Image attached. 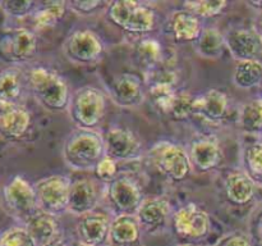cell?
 Masks as SVG:
<instances>
[{"instance_id":"27","label":"cell","mask_w":262,"mask_h":246,"mask_svg":"<svg viewBox=\"0 0 262 246\" xmlns=\"http://www.w3.org/2000/svg\"><path fill=\"white\" fill-rule=\"evenodd\" d=\"M135 58L145 72L156 68L164 61V44L159 38L147 35L138 38L135 45Z\"/></svg>"},{"instance_id":"24","label":"cell","mask_w":262,"mask_h":246,"mask_svg":"<svg viewBox=\"0 0 262 246\" xmlns=\"http://www.w3.org/2000/svg\"><path fill=\"white\" fill-rule=\"evenodd\" d=\"M141 231L136 215H114L110 223L109 241L113 246H135L140 241Z\"/></svg>"},{"instance_id":"2","label":"cell","mask_w":262,"mask_h":246,"mask_svg":"<svg viewBox=\"0 0 262 246\" xmlns=\"http://www.w3.org/2000/svg\"><path fill=\"white\" fill-rule=\"evenodd\" d=\"M61 156L69 168L94 171L105 156L104 135L96 130L76 128L64 140Z\"/></svg>"},{"instance_id":"17","label":"cell","mask_w":262,"mask_h":246,"mask_svg":"<svg viewBox=\"0 0 262 246\" xmlns=\"http://www.w3.org/2000/svg\"><path fill=\"white\" fill-rule=\"evenodd\" d=\"M230 100L225 91L220 89H207L196 94L194 115L210 123H220L229 112Z\"/></svg>"},{"instance_id":"1","label":"cell","mask_w":262,"mask_h":246,"mask_svg":"<svg viewBox=\"0 0 262 246\" xmlns=\"http://www.w3.org/2000/svg\"><path fill=\"white\" fill-rule=\"evenodd\" d=\"M27 90L37 102L50 112L68 110L72 92L67 79L54 69L33 66L26 71Z\"/></svg>"},{"instance_id":"40","label":"cell","mask_w":262,"mask_h":246,"mask_svg":"<svg viewBox=\"0 0 262 246\" xmlns=\"http://www.w3.org/2000/svg\"><path fill=\"white\" fill-rule=\"evenodd\" d=\"M248 5L252 7L253 9L261 10L262 12V2H257V0H253V2H248Z\"/></svg>"},{"instance_id":"20","label":"cell","mask_w":262,"mask_h":246,"mask_svg":"<svg viewBox=\"0 0 262 246\" xmlns=\"http://www.w3.org/2000/svg\"><path fill=\"white\" fill-rule=\"evenodd\" d=\"M32 117L23 104H0V133L8 138H20L30 130Z\"/></svg>"},{"instance_id":"9","label":"cell","mask_w":262,"mask_h":246,"mask_svg":"<svg viewBox=\"0 0 262 246\" xmlns=\"http://www.w3.org/2000/svg\"><path fill=\"white\" fill-rule=\"evenodd\" d=\"M3 201L8 212L25 224L40 210L35 186L20 174L12 177L3 189Z\"/></svg>"},{"instance_id":"22","label":"cell","mask_w":262,"mask_h":246,"mask_svg":"<svg viewBox=\"0 0 262 246\" xmlns=\"http://www.w3.org/2000/svg\"><path fill=\"white\" fill-rule=\"evenodd\" d=\"M224 192L230 204L243 207L255 197L256 183L243 171H233L225 176Z\"/></svg>"},{"instance_id":"45","label":"cell","mask_w":262,"mask_h":246,"mask_svg":"<svg viewBox=\"0 0 262 246\" xmlns=\"http://www.w3.org/2000/svg\"><path fill=\"white\" fill-rule=\"evenodd\" d=\"M260 97H262V85L260 86Z\"/></svg>"},{"instance_id":"5","label":"cell","mask_w":262,"mask_h":246,"mask_svg":"<svg viewBox=\"0 0 262 246\" xmlns=\"http://www.w3.org/2000/svg\"><path fill=\"white\" fill-rule=\"evenodd\" d=\"M148 158L154 167L170 181H184L193 172L187 148L174 141H158L148 151Z\"/></svg>"},{"instance_id":"6","label":"cell","mask_w":262,"mask_h":246,"mask_svg":"<svg viewBox=\"0 0 262 246\" xmlns=\"http://www.w3.org/2000/svg\"><path fill=\"white\" fill-rule=\"evenodd\" d=\"M61 51L69 61L79 66H92L102 60L105 43L99 33L89 27L72 30L64 38Z\"/></svg>"},{"instance_id":"18","label":"cell","mask_w":262,"mask_h":246,"mask_svg":"<svg viewBox=\"0 0 262 246\" xmlns=\"http://www.w3.org/2000/svg\"><path fill=\"white\" fill-rule=\"evenodd\" d=\"M112 218L107 214L94 210L82 215L77 222V235L79 242L90 246H101L109 241Z\"/></svg>"},{"instance_id":"15","label":"cell","mask_w":262,"mask_h":246,"mask_svg":"<svg viewBox=\"0 0 262 246\" xmlns=\"http://www.w3.org/2000/svg\"><path fill=\"white\" fill-rule=\"evenodd\" d=\"M105 155L114 160H135L142 155V142L132 130L113 127L104 135Z\"/></svg>"},{"instance_id":"30","label":"cell","mask_w":262,"mask_h":246,"mask_svg":"<svg viewBox=\"0 0 262 246\" xmlns=\"http://www.w3.org/2000/svg\"><path fill=\"white\" fill-rule=\"evenodd\" d=\"M233 84L242 90H251L262 85V61L239 60L233 68Z\"/></svg>"},{"instance_id":"23","label":"cell","mask_w":262,"mask_h":246,"mask_svg":"<svg viewBox=\"0 0 262 246\" xmlns=\"http://www.w3.org/2000/svg\"><path fill=\"white\" fill-rule=\"evenodd\" d=\"M26 89V72L20 67L9 66L0 71V104H20Z\"/></svg>"},{"instance_id":"33","label":"cell","mask_w":262,"mask_h":246,"mask_svg":"<svg viewBox=\"0 0 262 246\" xmlns=\"http://www.w3.org/2000/svg\"><path fill=\"white\" fill-rule=\"evenodd\" d=\"M194 99H196V94L178 90L177 94L174 95L168 115L176 120H183L189 117H193Z\"/></svg>"},{"instance_id":"37","label":"cell","mask_w":262,"mask_h":246,"mask_svg":"<svg viewBox=\"0 0 262 246\" xmlns=\"http://www.w3.org/2000/svg\"><path fill=\"white\" fill-rule=\"evenodd\" d=\"M94 173L96 176L97 179L102 182H110L118 177V161L114 160L110 156L105 155L101 160L99 161V164L96 166V168L94 169Z\"/></svg>"},{"instance_id":"21","label":"cell","mask_w":262,"mask_h":246,"mask_svg":"<svg viewBox=\"0 0 262 246\" xmlns=\"http://www.w3.org/2000/svg\"><path fill=\"white\" fill-rule=\"evenodd\" d=\"M170 213L171 208L168 199L163 196H155L143 200L136 217L142 230L147 232H156L166 224Z\"/></svg>"},{"instance_id":"7","label":"cell","mask_w":262,"mask_h":246,"mask_svg":"<svg viewBox=\"0 0 262 246\" xmlns=\"http://www.w3.org/2000/svg\"><path fill=\"white\" fill-rule=\"evenodd\" d=\"M38 51V38L33 30L13 27L0 32V60L20 67L28 63Z\"/></svg>"},{"instance_id":"38","label":"cell","mask_w":262,"mask_h":246,"mask_svg":"<svg viewBox=\"0 0 262 246\" xmlns=\"http://www.w3.org/2000/svg\"><path fill=\"white\" fill-rule=\"evenodd\" d=\"M223 246H251L250 240L243 233H235L224 241Z\"/></svg>"},{"instance_id":"12","label":"cell","mask_w":262,"mask_h":246,"mask_svg":"<svg viewBox=\"0 0 262 246\" xmlns=\"http://www.w3.org/2000/svg\"><path fill=\"white\" fill-rule=\"evenodd\" d=\"M173 228L181 237L201 238L211 228V218L207 210L197 202H187L171 215Z\"/></svg>"},{"instance_id":"19","label":"cell","mask_w":262,"mask_h":246,"mask_svg":"<svg viewBox=\"0 0 262 246\" xmlns=\"http://www.w3.org/2000/svg\"><path fill=\"white\" fill-rule=\"evenodd\" d=\"M205 25L204 20L187 9H178L168 19V31L170 37L178 44L196 43Z\"/></svg>"},{"instance_id":"28","label":"cell","mask_w":262,"mask_h":246,"mask_svg":"<svg viewBox=\"0 0 262 246\" xmlns=\"http://www.w3.org/2000/svg\"><path fill=\"white\" fill-rule=\"evenodd\" d=\"M68 10V2H40L32 14L33 28L43 31L53 28L63 19Z\"/></svg>"},{"instance_id":"46","label":"cell","mask_w":262,"mask_h":246,"mask_svg":"<svg viewBox=\"0 0 262 246\" xmlns=\"http://www.w3.org/2000/svg\"><path fill=\"white\" fill-rule=\"evenodd\" d=\"M181 246H194V245H191V243H186V245H181Z\"/></svg>"},{"instance_id":"31","label":"cell","mask_w":262,"mask_h":246,"mask_svg":"<svg viewBox=\"0 0 262 246\" xmlns=\"http://www.w3.org/2000/svg\"><path fill=\"white\" fill-rule=\"evenodd\" d=\"M243 172L252 178L256 184H262V142L247 144L242 150Z\"/></svg>"},{"instance_id":"36","label":"cell","mask_w":262,"mask_h":246,"mask_svg":"<svg viewBox=\"0 0 262 246\" xmlns=\"http://www.w3.org/2000/svg\"><path fill=\"white\" fill-rule=\"evenodd\" d=\"M110 2H101V0H84V2L73 0L68 2V10L82 17H87V15L96 14L100 10H106Z\"/></svg>"},{"instance_id":"29","label":"cell","mask_w":262,"mask_h":246,"mask_svg":"<svg viewBox=\"0 0 262 246\" xmlns=\"http://www.w3.org/2000/svg\"><path fill=\"white\" fill-rule=\"evenodd\" d=\"M238 126L248 135L262 132V97H253L241 105L238 110Z\"/></svg>"},{"instance_id":"26","label":"cell","mask_w":262,"mask_h":246,"mask_svg":"<svg viewBox=\"0 0 262 246\" xmlns=\"http://www.w3.org/2000/svg\"><path fill=\"white\" fill-rule=\"evenodd\" d=\"M194 49L201 58L211 60L222 58L224 51L227 50L224 32L217 26L205 25L201 35L194 43Z\"/></svg>"},{"instance_id":"43","label":"cell","mask_w":262,"mask_h":246,"mask_svg":"<svg viewBox=\"0 0 262 246\" xmlns=\"http://www.w3.org/2000/svg\"><path fill=\"white\" fill-rule=\"evenodd\" d=\"M258 141H260V142H262V132L260 133V135H258Z\"/></svg>"},{"instance_id":"44","label":"cell","mask_w":262,"mask_h":246,"mask_svg":"<svg viewBox=\"0 0 262 246\" xmlns=\"http://www.w3.org/2000/svg\"><path fill=\"white\" fill-rule=\"evenodd\" d=\"M260 233H261V236H262V219H261V223H260Z\"/></svg>"},{"instance_id":"13","label":"cell","mask_w":262,"mask_h":246,"mask_svg":"<svg viewBox=\"0 0 262 246\" xmlns=\"http://www.w3.org/2000/svg\"><path fill=\"white\" fill-rule=\"evenodd\" d=\"M193 171L206 173L216 169L224 159L222 144L215 135H199L187 148Z\"/></svg>"},{"instance_id":"39","label":"cell","mask_w":262,"mask_h":246,"mask_svg":"<svg viewBox=\"0 0 262 246\" xmlns=\"http://www.w3.org/2000/svg\"><path fill=\"white\" fill-rule=\"evenodd\" d=\"M42 246H67V245L60 240V238H56V240L45 243V245H42Z\"/></svg>"},{"instance_id":"11","label":"cell","mask_w":262,"mask_h":246,"mask_svg":"<svg viewBox=\"0 0 262 246\" xmlns=\"http://www.w3.org/2000/svg\"><path fill=\"white\" fill-rule=\"evenodd\" d=\"M225 48L235 61L260 60L262 56V35L256 27L234 26L224 32Z\"/></svg>"},{"instance_id":"10","label":"cell","mask_w":262,"mask_h":246,"mask_svg":"<svg viewBox=\"0 0 262 246\" xmlns=\"http://www.w3.org/2000/svg\"><path fill=\"white\" fill-rule=\"evenodd\" d=\"M72 179L63 174H50L33 183L38 208L42 212L58 217L68 210Z\"/></svg>"},{"instance_id":"32","label":"cell","mask_w":262,"mask_h":246,"mask_svg":"<svg viewBox=\"0 0 262 246\" xmlns=\"http://www.w3.org/2000/svg\"><path fill=\"white\" fill-rule=\"evenodd\" d=\"M229 7V2L227 0H194V2H184L182 8L189 10L201 18L202 20L215 18L223 14Z\"/></svg>"},{"instance_id":"3","label":"cell","mask_w":262,"mask_h":246,"mask_svg":"<svg viewBox=\"0 0 262 246\" xmlns=\"http://www.w3.org/2000/svg\"><path fill=\"white\" fill-rule=\"evenodd\" d=\"M109 22L130 35L147 36L158 25V14L150 3L136 0L110 2L105 10Z\"/></svg>"},{"instance_id":"35","label":"cell","mask_w":262,"mask_h":246,"mask_svg":"<svg viewBox=\"0 0 262 246\" xmlns=\"http://www.w3.org/2000/svg\"><path fill=\"white\" fill-rule=\"evenodd\" d=\"M37 5L38 3L32 0H4L0 2V9L8 17L22 19V18L32 17Z\"/></svg>"},{"instance_id":"8","label":"cell","mask_w":262,"mask_h":246,"mask_svg":"<svg viewBox=\"0 0 262 246\" xmlns=\"http://www.w3.org/2000/svg\"><path fill=\"white\" fill-rule=\"evenodd\" d=\"M104 197L114 215H136L145 200L143 190L137 179L122 173L107 182L104 189Z\"/></svg>"},{"instance_id":"16","label":"cell","mask_w":262,"mask_h":246,"mask_svg":"<svg viewBox=\"0 0 262 246\" xmlns=\"http://www.w3.org/2000/svg\"><path fill=\"white\" fill-rule=\"evenodd\" d=\"M101 195L99 184L92 178H78L72 181L69 192L68 210L72 215L82 217L97 209Z\"/></svg>"},{"instance_id":"25","label":"cell","mask_w":262,"mask_h":246,"mask_svg":"<svg viewBox=\"0 0 262 246\" xmlns=\"http://www.w3.org/2000/svg\"><path fill=\"white\" fill-rule=\"evenodd\" d=\"M23 225L28 231V233L32 236L33 241L37 246H42L59 238L58 219H56V217L42 212V210L36 212Z\"/></svg>"},{"instance_id":"41","label":"cell","mask_w":262,"mask_h":246,"mask_svg":"<svg viewBox=\"0 0 262 246\" xmlns=\"http://www.w3.org/2000/svg\"><path fill=\"white\" fill-rule=\"evenodd\" d=\"M255 27H256V30H257L258 32L262 35V14H261V17L258 18V20H257V23L255 25Z\"/></svg>"},{"instance_id":"42","label":"cell","mask_w":262,"mask_h":246,"mask_svg":"<svg viewBox=\"0 0 262 246\" xmlns=\"http://www.w3.org/2000/svg\"><path fill=\"white\" fill-rule=\"evenodd\" d=\"M76 246H90V245H86V243H81V242H79V243H77Z\"/></svg>"},{"instance_id":"14","label":"cell","mask_w":262,"mask_h":246,"mask_svg":"<svg viewBox=\"0 0 262 246\" xmlns=\"http://www.w3.org/2000/svg\"><path fill=\"white\" fill-rule=\"evenodd\" d=\"M109 94L113 101L122 108H137L145 101L147 89L146 84L135 73L123 72L112 78Z\"/></svg>"},{"instance_id":"4","label":"cell","mask_w":262,"mask_h":246,"mask_svg":"<svg viewBox=\"0 0 262 246\" xmlns=\"http://www.w3.org/2000/svg\"><path fill=\"white\" fill-rule=\"evenodd\" d=\"M68 114L77 128L96 130L106 113V96L95 86H82L72 92Z\"/></svg>"},{"instance_id":"34","label":"cell","mask_w":262,"mask_h":246,"mask_svg":"<svg viewBox=\"0 0 262 246\" xmlns=\"http://www.w3.org/2000/svg\"><path fill=\"white\" fill-rule=\"evenodd\" d=\"M0 246H37L25 225H12L0 233Z\"/></svg>"}]
</instances>
